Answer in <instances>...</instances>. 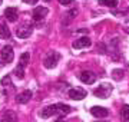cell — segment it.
<instances>
[{
    "label": "cell",
    "mask_w": 129,
    "mask_h": 122,
    "mask_svg": "<svg viewBox=\"0 0 129 122\" xmlns=\"http://www.w3.org/2000/svg\"><path fill=\"white\" fill-rule=\"evenodd\" d=\"M29 59H30V55H29L27 52H26V53H22V55H20L19 65L23 66V68H26V66H27V63H29Z\"/></svg>",
    "instance_id": "cell-16"
},
{
    "label": "cell",
    "mask_w": 129,
    "mask_h": 122,
    "mask_svg": "<svg viewBox=\"0 0 129 122\" xmlns=\"http://www.w3.org/2000/svg\"><path fill=\"white\" fill-rule=\"evenodd\" d=\"M32 98V92L30 90H23L22 94H19L16 96V102L17 103H27Z\"/></svg>",
    "instance_id": "cell-12"
},
{
    "label": "cell",
    "mask_w": 129,
    "mask_h": 122,
    "mask_svg": "<svg viewBox=\"0 0 129 122\" xmlns=\"http://www.w3.org/2000/svg\"><path fill=\"white\" fill-rule=\"evenodd\" d=\"M112 76H113V79L120 80L122 78H123V71H120V69H115V71L112 72Z\"/></svg>",
    "instance_id": "cell-19"
},
{
    "label": "cell",
    "mask_w": 129,
    "mask_h": 122,
    "mask_svg": "<svg viewBox=\"0 0 129 122\" xmlns=\"http://www.w3.org/2000/svg\"><path fill=\"white\" fill-rule=\"evenodd\" d=\"M112 89H113V88H112V85H109V83H101L96 89H95V92H93V94L96 95L98 98L105 99V98H108V96L111 95Z\"/></svg>",
    "instance_id": "cell-3"
},
{
    "label": "cell",
    "mask_w": 129,
    "mask_h": 122,
    "mask_svg": "<svg viewBox=\"0 0 129 122\" xmlns=\"http://www.w3.org/2000/svg\"><path fill=\"white\" fill-rule=\"evenodd\" d=\"M90 113H92L95 118H106L109 115V111L106 108H103V106H93V108L90 109Z\"/></svg>",
    "instance_id": "cell-9"
},
{
    "label": "cell",
    "mask_w": 129,
    "mask_h": 122,
    "mask_svg": "<svg viewBox=\"0 0 129 122\" xmlns=\"http://www.w3.org/2000/svg\"><path fill=\"white\" fill-rule=\"evenodd\" d=\"M79 79L82 80L83 83L92 85V83H95V80H96V75L90 71H82L79 73Z\"/></svg>",
    "instance_id": "cell-4"
},
{
    "label": "cell",
    "mask_w": 129,
    "mask_h": 122,
    "mask_svg": "<svg viewBox=\"0 0 129 122\" xmlns=\"http://www.w3.org/2000/svg\"><path fill=\"white\" fill-rule=\"evenodd\" d=\"M59 59H60L59 53L55 52V50H52V52H49V53L46 55L45 60H43V65H45V68H47V69H53V68L57 65Z\"/></svg>",
    "instance_id": "cell-2"
},
{
    "label": "cell",
    "mask_w": 129,
    "mask_h": 122,
    "mask_svg": "<svg viewBox=\"0 0 129 122\" xmlns=\"http://www.w3.org/2000/svg\"><path fill=\"white\" fill-rule=\"evenodd\" d=\"M98 3L106 7H116L118 6V0H98Z\"/></svg>",
    "instance_id": "cell-15"
},
{
    "label": "cell",
    "mask_w": 129,
    "mask_h": 122,
    "mask_svg": "<svg viewBox=\"0 0 129 122\" xmlns=\"http://www.w3.org/2000/svg\"><path fill=\"white\" fill-rule=\"evenodd\" d=\"M32 32H33L32 24H22L20 27H17L16 35H17V38H20V39H26L32 35Z\"/></svg>",
    "instance_id": "cell-6"
},
{
    "label": "cell",
    "mask_w": 129,
    "mask_h": 122,
    "mask_svg": "<svg viewBox=\"0 0 129 122\" xmlns=\"http://www.w3.org/2000/svg\"><path fill=\"white\" fill-rule=\"evenodd\" d=\"M90 39L89 38H86V36H83V38H79V39H76L73 42V47L75 49H83V47H89L90 46Z\"/></svg>",
    "instance_id": "cell-10"
},
{
    "label": "cell",
    "mask_w": 129,
    "mask_h": 122,
    "mask_svg": "<svg viewBox=\"0 0 129 122\" xmlns=\"http://www.w3.org/2000/svg\"><path fill=\"white\" fill-rule=\"evenodd\" d=\"M5 17L9 22H16L17 20V9L16 7H7V9L5 10Z\"/></svg>",
    "instance_id": "cell-11"
},
{
    "label": "cell",
    "mask_w": 129,
    "mask_h": 122,
    "mask_svg": "<svg viewBox=\"0 0 129 122\" xmlns=\"http://www.w3.org/2000/svg\"><path fill=\"white\" fill-rule=\"evenodd\" d=\"M60 5H63V6H69L72 5V0H57Z\"/></svg>",
    "instance_id": "cell-21"
},
{
    "label": "cell",
    "mask_w": 129,
    "mask_h": 122,
    "mask_svg": "<svg viewBox=\"0 0 129 122\" xmlns=\"http://www.w3.org/2000/svg\"><path fill=\"white\" fill-rule=\"evenodd\" d=\"M0 39H10V30L3 19H0Z\"/></svg>",
    "instance_id": "cell-14"
},
{
    "label": "cell",
    "mask_w": 129,
    "mask_h": 122,
    "mask_svg": "<svg viewBox=\"0 0 129 122\" xmlns=\"http://www.w3.org/2000/svg\"><path fill=\"white\" fill-rule=\"evenodd\" d=\"M14 75L17 76L19 79H23V78H24V68H23V66L17 65V68L14 69Z\"/></svg>",
    "instance_id": "cell-18"
},
{
    "label": "cell",
    "mask_w": 129,
    "mask_h": 122,
    "mask_svg": "<svg viewBox=\"0 0 129 122\" xmlns=\"http://www.w3.org/2000/svg\"><path fill=\"white\" fill-rule=\"evenodd\" d=\"M2 122H17V113L13 111H6L2 115Z\"/></svg>",
    "instance_id": "cell-13"
},
{
    "label": "cell",
    "mask_w": 129,
    "mask_h": 122,
    "mask_svg": "<svg viewBox=\"0 0 129 122\" xmlns=\"http://www.w3.org/2000/svg\"><path fill=\"white\" fill-rule=\"evenodd\" d=\"M2 2H3V0H0V5H2Z\"/></svg>",
    "instance_id": "cell-25"
},
{
    "label": "cell",
    "mask_w": 129,
    "mask_h": 122,
    "mask_svg": "<svg viewBox=\"0 0 129 122\" xmlns=\"http://www.w3.org/2000/svg\"><path fill=\"white\" fill-rule=\"evenodd\" d=\"M72 111L69 105H64V103H56V105H50V106H46V108L42 109L40 116L42 118H50L52 115H56V113H60V115H66Z\"/></svg>",
    "instance_id": "cell-1"
},
{
    "label": "cell",
    "mask_w": 129,
    "mask_h": 122,
    "mask_svg": "<svg viewBox=\"0 0 129 122\" xmlns=\"http://www.w3.org/2000/svg\"><path fill=\"white\" fill-rule=\"evenodd\" d=\"M56 122H64L63 118H59V119H56Z\"/></svg>",
    "instance_id": "cell-23"
},
{
    "label": "cell",
    "mask_w": 129,
    "mask_h": 122,
    "mask_svg": "<svg viewBox=\"0 0 129 122\" xmlns=\"http://www.w3.org/2000/svg\"><path fill=\"white\" fill-rule=\"evenodd\" d=\"M47 13H49V10H47L46 7L39 6V7H36V9L33 10V20H35L36 23H40L42 20L47 16Z\"/></svg>",
    "instance_id": "cell-5"
},
{
    "label": "cell",
    "mask_w": 129,
    "mask_h": 122,
    "mask_svg": "<svg viewBox=\"0 0 129 122\" xmlns=\"http://www.w3.org/2000/svg\"><path fill=\"white\" fill-rule=\"evenodd\" d=\"M85 96H86V90L82 88H73L69 90V98L73 101H82Z\"/></svg>",
    "instance_id": "cell-8"
},
{
    "label": "cell",
    "mask_w": 129,
    "mask_h": 122,
    "mask_svg": "<svg viewBox=\"0 0 129 122\" xmlns=\"http://www.w3.org/2000/svg\"><path fill=\"white\" fill-rule=\"evenodd\" d=\"M24 3H29V5H36L37 0H23Z\"/></svg>",
    "instance_id": "cell-22"
},
{
    "label": "cell",
    "mask_w": 129,
    "mask_h": 122,
    "mask_svg": "<svg viewBox=\"0 0 129 122\" xmlns=\"http://www.w3.org/2000/svg\"><path fill=\"white\" fill-rule=\"evenodd\" d=\"M13 57H14V52L12 46H5L2 49V60L5 63H10L13 60Z\"/></svg>",
    "instance_id": "cell-7"
},
{
    "label": "cell",
    "mask_w": 129,
    "mask_h": 122,
    "mask_svg": "<svg viewBox=\"0 0 129 122\" xmlns=\"http://www.w3.org/2000/svg\"><path fill=\"white\" fill-rule=\"evenodd\" d=\"M2 85L6 86V85H10V76H5L3 79H2Z\"/></svg>",
    "instance_id": "cell-20"
},
{
    "label": "cell",
    "mask_w": 129,
    "mask_h": 122,
    "mask_svg": "<svg viewBox=\"0 0 129 122\" xmlns=\"http://www.w3.org/2000/svg\"><path fill=\"white\" fill-rule=\"evenodd\" d=\"M43 2H46V3H49V2H50V0H43Z\"/></svg>",
    "instance_id": "cell-24"
},
{
    "label": "cell",
    "mask_w": 129,
    "mask_h": 122,
    "mask_svg": "<svg viewBox=\"0 0 129 122\" xmlns=\"http://www.w3.org/2000/svg\"><path fill=\"white\" fill-rule=\"evenodd\" d=\"M120 118L123 121H129V105H123V108L120 111Z\"/></svg>",
    "instance_id": "cell-17"
}]
</instances>
